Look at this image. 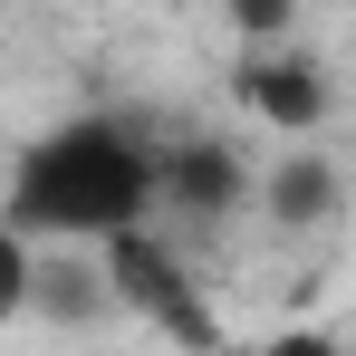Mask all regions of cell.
I'll use <instances>...</instances> for the list:
<instances>
[{"label": "cell", "mask_w": 356, "mask_h": 356, "mask_svg": "<svg viewBox=\"0 0 356 356\" xmlns=\"http://www.w3.org/2000/svg\"><path fill=\"white\" fill-rule=\"evenodd\" d=\"M164 202V145H135L125 125L77 116L58 135H29L10 164V232L29 241H116Z\"/></svg>", "instance_id": "1"}, {"label": "cell", "mask_w": 356, "mask_h": 356, "mask_svg": "<svg viewBox=\"0 0 356 356\" xmlns=\"http://www.w3.org/2000/svg\"><path fill=\"white\" fill-rule=\"evenodd\" d=\"M106 250V289H116V308H135V318H154V327H174L183 347H212V308L193 298V280H183L174 241H154V222H135V232L97 241Z\"/></svg>", "instance_id": "2"}, {"label": "cell", "mask_w": 356, "mask_h": 356, "mask_svg": "<svg viewBox=\"0 0 356 356\" xmlns=\"http://www.w3.org/2000/svg\"><path fill=\"white\" fill-rule=\"evenodd\" d=\"M241 193H250V174H241V154L222 145V135H183V145H164V202L174 212H232Z\"/></svg>", "instance_id": "3"}, {"label": "cell", "mask_w": 356, "mask_h": 356, "mask_svg": "<svg viewBox=\"0 0 356 356\" xmlns=\"http://www.w3.org/2000/svg\"><path fill=\"white\" fill-rule=\"evenodd\" d=\"M241 97H250V116L280 125V135H318L327 125V77L308 58H250L241 67Z\"/></svg>", "instance_id": "4"}, {"label": "cell", "mask_w": 356, "mask_h": 356, "mask_svg": "<svg viewBox=\"0 0 356 356\" xmlns=\"http://www.w3.org/2000/svg\"><path fill=\"white\" fill-rule=\"evenodd\" d=\"M260 202H270V222H280V232H318V222H337L347 183H337V164H327V154H308V145H298L289 164L260 183Z\"/></svg>", "instance_id": "5"}, {"label": "cell", "mask_w": 356, "mask_h": 356, "mask_svg": "<svg viewBox=\"0 0 356 356\" xmlns=\"http://www.w3.org/2000/svg\"><path fill=\"white\" fill-rule=\"evenodd\" d=\"M106 298H116V289H106V270L87 280L77 260H39V280H29V308H49V318H97Z\"/></svg>", "instance_id": "6"}, {"label": "cell", "mask_w": 356, "mask_h": 356, "mask_svg": "<svg viewBox=\"0 0 356 356\" xmlns=\"http://www.w3.org/2000/svg\"><path fill=\"white\" fill-rule=\"evenodd\" d=\"M222 19H232L241 39H280V29L298 19V0H222Z\"/></svg>", "instance_id": "7"}, {"label": "cell", "mask_w": 356, "mask_h": 356, "mask_svg": "<svg viewBox=\"0 0 356 356\" xmlns=\"http://www.w3.org/2000/svg\"><path fill=\"white\" fill-rule=\"evenodd\" d=\"M260 356H337V337H318V327H289V337H270Z\"/></svg>", "instance_id": "8"}]
</instances>
